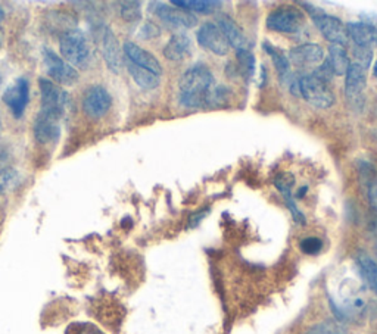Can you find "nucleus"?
<instances>
[{"mask_svg": "<svg viewBox=\"0 0 377 334\" xmlns=\"http://www.w3.org/2000/svg\"><path fill=\"white\" fill-rule=\"evenodd\" d=\"M328 62L333 75H345L351 62L348 58V52L342 45H332L329 47V58Z\"/></svg>", "mask_w": 377, "mask_h": 334, "instance_id": "nucleus-20", "label": "nucleus"}, {"mask_svg": "<svg viewBox=\"0 0 377 334\" xmlns=\"http://www.w3.org/2000/svg\"><path fill=\"white\" fill-rule=\"evenodd\" d=\"M262 47L270 55V58H271V61L274 63V67H275V71H278V74L280 75V79L283 80L284 77L289 74V59L280 52L279 49H275L268 42H264Z\"/></svg>", "mask_w": 377, "mask_h": 334, "instance_id": "nucleus-24", "label": "nucleus"}, {"mask_svg": "<svg viewBox=\"0 0 377 334\" xmlns=\"http://www.w3.org/2000/svg\"><path fill=\"white\" fill-rule=\"evenodd\" d=\"M61 118L46 112H39L34 120V137L40 145L56 143L61 137Z\"/></svg>", "mask_w": 377, "mask_h": 334, "instance_id": "nucleus-12", "label": "nucleus"}, {"mask_svg": "<svg viewBox=\"0 0 377 334\" xmlns=\"http://www.w3.org/2000/svg\"><path fill=\"white\" fill-rule=\"evenodd\" d=\"M305 22L304 12L295 6H280L267 17V29L279 33H298Z\"/></svg>", "mask_w": 377, "mask_h": 334, "instance_id": "nucleus-5", "label": "nucleus"}, {"mask_svg": "<svg viewBox=\"0 0 377 334\" xmlns=\"http://www.w3.org/2000/svg\"><path fill=\"white\" fill-rule=\"evenodd\" d=\"M111 105L112 97L108 90L102 86H93L90 88H87L81 102L84 113L93 120L102 118L104 115H106L108 111L111 109Z\"/></svg>", "mask_w": 377, "mask_h": 334, "instance_id": "nucleus-9", "label": "nucleus"}, {"mask_svg": "<svg viewBox=\"0 0 377 334\" xmlns=\"http://www.w3.org/2000/svg\"><path fill=\"white\" fill-rule=\"evenodd\" d=\"M102 47H104V58L108 68L118 74L121 71L122 67V55H121V49L118 45V38L115 37V34L112 33V30L105 29L104 33V42H102Z\"/></svg>", "mask_w": 377, "mask_h": 334, "instance_id": "nucleus-18", "label": "nucleus"}, {"mask_svg": "<svg viewBox=\"0 0 377 334\" xmlns=\"http://www.w3.org/2000/svg\"><path fill=\"white\" fill-rule=\"evenodd\" d=\"M305 191H307V187H304L303 190H299V191H298V198H303Z\"/></svg>", "mask_w": 377, "mask_h": 334, "instance_id": "nucleus-37", "label": "nucleus"}, {"mask_svg": "<svg viewBox=\"0 0 377 334\" xmlns=\"http://www.w3.org/2000/svg\"><path fill=\"white\" fill-rule=\"evenodd\" d=\"M127 70L130 72V75L133 77V80L137 86H141L142 88L146 90H154L159 86V75L150 72L145 68H141L134 65V63L127 61Z\"/></svg>", "mask_w": 377, "mask_h": 334, "instance_id": "nucleus-21", "label": "nucleus"}, {"mask_svg": "<svg viewBox=\"0 0 377 334\" xmlns=\"http://www.w3.org/2000/svg\"><path fill=\"white\" fill-rule=\"evenodd\" d=\"M61 54L71 67L86 70L90 65L92 49L87 35L79 30L71 29L61 35Z\"/></svg>", "mask_w": 377, "mask_h": 334, "instance_id": "nucleus-2", "label": "nucleus"}, {"mask_svg": "<svg viewBox=\"0 0 377 334\" xmlns=\"http://www.w3.org/2000/svg\"><path fill=\"white\" fill-rule=\"evenodd\" d=\"M40 96H42V112L55 115V117L61 118L64 117L67 111L72 105L71 96L62 88L59 84L54 83L52 80L40 79Z\"/></svg>", "mask_w": 377, "mask_h": 334, "instance_id": "nucleus-4", "label": "nucleus"}, {"mask_svg": "<svg viewBox=\"0 0 377 334\" xmlns=\"http://www.w3.org/2000/svg\"><path fill=\"white\" fill-rule=\"evenodd\" d=\"M289 59L299 68H308L320 63L324 59V52L319 45L305 43L294 47L289 52Z\"/></svg>", "mask_w": 377, "mask_h": 334, "instance_id": "nucleus-15", "label": "nucleus"}, {"mask_svg": "<svg viewBox=\"0 0 377 334\" xmlns=\"http://www.w3.org/2000/svg\"><path fill=\"white\" fill-rule=\"evenodd\" d=\"M191 52V38L186 34H174L164 47V56L170 61L179 62Z\"/></svg>", "mask_w": 377, "mask_h": 334, "instance_id": "nucleus-19", "label": "nucleus"}, {"mask_svg": "<svg viewBox=\"0 0 377 334\" xmlns=\"http://www.w3.org/2000/svg\"><path fill=\"white\" fill-rule=\"evenodd\" d=\"M19 184V174L14 168H0V195L14 190Z\"/></svg>", "mask_w": 377, "mask_h": 334, "instance_id": "nucleus-25", "label": "nucleus"}, {"mask_svg": "<svg viewBox=\"0 0 377 334\" xmlns=\"http://www.w3.org/2000/svg\"><path fill=\"white\" fill-rule=\"evenodd\" d=\"M3 18H5V10H3L2 6H0V22L3 21Z\"/></svg>", "mask_w": 377, "mask_h": 334, "instance_id": "nucleus-36", "label": "nucleus"}, {"mask_svg": "<svg viewBox=\"0 0 377 334\" xmlns=\"http://www.w3.org/2000/svg\"><path fill=\"white\" fill-rule=\"evenodd\" d=\"M43 61L46 71L54 83L62 86H74L80 80V74L74 67H71L64 58L55 54L52 49L43 47Z\"/></svg>", "mask_w": 377, "mask_h": 334, "instance_id": "nucleus-6", "label": "nucleus"}, {"mask_svg": "<svg viewBox=\"0 0 377 334\" xmlns=\"http://www.w3.org/2000/svg\"><path fill=\"white\" fill-rule=\"evenodd\" d=\"M358 265L362 276L366 277L370 287L377 293V264L370 258L367 253L358 255Z\"/></svg>", "mask_w": 377, "mask_h": 334, "instance_id": "nucleus-23", "label": "nucleus"}, {"mask_svg": "<svg viewBox=\"0 0 377 334\" xmlns=\"http://www.w3.org/2000/svg\"><path fill=\"white\" fill-rule=\"evenodd\" d=\"M373 75H374V79H376V81H377V62H376V65H374V68H373Z\"/></svg>", "mask_w": 377, "mask_h": 334, "instance_id": "nucleus-38", "label": "nucleus"}, {"mask_svg": "<svg viewBox=\"0 0 377 334\" xmlns=\"http://www.w3.org/2000/svg\"><path fill=\"white\" fill-rule=\"evenodd\" d=\"M0 134H2V120H0Z\"/></svg>", "mask_w": 377, "mask_h": 334, "instance_id": "nucleus-40", "label": "nucleus"}, {"mask_svg": "<svg viewBox=\"0 0 377 334\" xmlns=\"http://www.w3.org/2000/svg\"><path fill=\"white\" fill-rule=\"evenodd\" d=\"M150 10H152L158 18H161L162 21L175 29H193L198 24V19L193 14L180 8H173L157 2L150 3Z\"/></svg>", "mask_w": 377, "mask_h": 334, "instance_id": "nucleus-11", "label": "nucleus"}, {"mask_svg": "<svg viewBox=\"0 0 377 334\" xmlns=\"http://www.w3.org/2000/svg\"><path fill=\"white\" fill-rule=\"evenodd\" d=\"M196 38L200 46L209 50V52H212L214 55L224 56L229 54L230 45L227 40H225V37L218 29L217 24H212V22L204 24L202 27L199 29Z\"/></svg>", "mask_w": 377, "mask_h": 334, "instance_id": "nucleus-10", "label": "nucleus"}, {"mask_svg": "<svg viewBox=\"0 0 377 334\" xmlns=\"http://www.w3.org/2000/svg\"><path fill=\"white\" fill-rule=\"evenodd\" d=\"M299 86V95L303 96L310 105L320 108V109H328L333 106L335 104V95L330 90L329 84L320 80L319 77L314 74L303 75L298 79Z\"/></svg>", "mask_w": 377, "mask_h": 334, "instance_id": "nucleus-3", "label": "nucleus"}, {"mask_svg": "<svg viewBox=\"0 0 377 334\" xmlns=\"http://www.w3.org/2000/svg\"><path fill=\"white\" fill-rule=\"evenodd\" d=\"M367 70L362 68L360 63H351L345 74V93L351 102H358L362 96L367 84Z\"/></svg>", "mask_w": 377, "mask_h": 334, "instance_id": "nucleus-14", "label": "nucleus"}, {"mask_svg": "<svg viewBox=\"0 0 377 334\" xmlns=\"http://www.w3.org/2000/svg\"><path fill=\"white\" fill-rule=\"evenodd\" d=\"M299 248L307 255H317L323 249V241L319 237H307L299 243Z\"/></svg>", "mask_w": 377, "mask_h": 334, "instance_id": "nucleus-30", "label": "nucleus"}, {"mask_svg": "<svg viewBox=\"0 0 377 334\" xmlns=\"http://www.w3.org/2000/svg\"><path fill=\"white\" fill-rule=\"evenodd\" d=\"M3 104L15 118H21L30 102V84L25 77H19L3 92Z\"/></svg>", "mask_w": 377, "mask_h": 334, "instance_id": "nucleus-7", "label": "nucleus"}, {"mask_svg": "<svg viewBox=\"0 0 377 334\" xmlns=\"http://www.w3.org/2000/svg\"><path fill=\"white\" fill-rule=\"evenodd\" d=\"M121 17L124 21L127 22H134L139 21L142 18V9H141V2H120L118 3Z\"/></svg>", "mask_w": 377, "mask_h": 334, "instance_id": "nucleus-28", "label": "nucleus"}, {"mask_svg": "<svg viewBox=\"0 0 377 334\" xmlns=\"http://www.w3.org/2000/svg\"><path fill=\"white\" fill-rule=\"evenodd\" d=\"M369 189V202L371 205V208L377 211V183L371 184Z\"/></svg>", "mask_w": 377, "mask_h": 334, "instance_id": "nucleus-35", "label": "nucleus"}, {"mask_svg": "<svg viewBox=\"0 0 377 334\" xmlns=\"http://www.w3.org/2000/svg\"><path fill=\"white\" fill-rule=\"evenodd\" d=\"M217 25L218 29L221 30V33L224 34L225 40L229 42V45L232 47H234L236 50H246L248 49V40L245 37L243 30L239 27L237 22L225 14H220L217 18Z\"/></svg>", "mask_w": 377, "mask_h": 334, "instance_id": "nucleus-16", "label": "nucleus"}, {"mask_svg": "<svg viewBox=\"0 0 377 334\" xmlns=\"http://www.w3.org/2000/svg\"><path fill=\"white\" fill-rule=\"evenodd\" d=\"M314 19V24L321 33V35L329 40L333 45H345L348 43V31L346 25L336 17L324 14L321 9H319L316 14L311 15Z\"/></svg>", "mask_w": 377, "mask_h": 334, "instance_id": "nucleus-8", "label": "nucleus"}, {"mask_svg": "<svg viewBox=\"0 0 377 334\" xmlns=\"http://www.w3.org/2000/svg\"><path fill=\"white\" fill-rule=\"evenodd\" d=\"M72 334H104V333L92 324H83V326H79V328Z\"/></svg>", "mask_w": 377, "mask_h": 334, "instance_id": "nucleus-33", "label": "nucleus"}, {"mask_svg": "<svg viewBox=\"0 0 377 334\" xmlns=\"http://www.w3.org/2000/svg\"><path fill=\"white\" fill-rule=\"evenodd\" d=\"M3 158H5V157H3V152H2V149H0V162H2Z\"/></svg>", "mask_w": 377, "mask_h": 334, "instance_id": "nucleus-39", "label": "nucleus"}, {"mask_svg": "<svg viewBox=\"0 0 377 334\" xmlns=\"http://www.w3.org/2000/svg\"><path fill=\"white\" fill-rule=\"evenodd\" d=\"M353 54L357 59V63H360V65L362 68H369L370 67V63H371V58H373V50L371 49H367V47H358L355 46L354 50H353Z\"/></svg>", "mask_w": 377, "mask_h": 334, "instance_id": "nucleus-32", "label": "nucleus"}, {"mask_svg": "<svg viewBox=\"0 0 377 334\" xmlns=\"http://www.w3.org/2000/svg\"><path fill=\"white\" fill-rule=\"evenodd\" d=\"M358 166H360V178H361V183L364 186L370 187L371 184L377 183L376 182V170H374V166L371 164L361 161Z\"/></svg>", "mask_w": 377, "mask_h": 334, "instance_id": "nucleus-29", "label": "nucleus"}, {"mask_svg": "<svg viewBox=\"0 0 377 334\" xmlns=\"http://www.w3.org/2000/svg\"><path fill=\"white\" fill-rule=\"evenodd\" d=\"M237 62L241 72L250 79L255 74V56L249 52V50H237Z\"/></svg>", "mask_w": 377, "mask_h": 334, "instance_id": "nucleus-26", "label": "nucleus"}, {"mask_svg": "<svg viewBox=\"0 0 377 334\" xmlns=\"http://www.w3.org/2000/svg\"><path fill=\"white\" fill-rule=\"evenodd\" d=\"M307 334H346L345 328L336 323V321L333 319H328V321H323V323L320 324H316L312 326Z\"/></svg>", "mask_w": 377, "mask_h": 334, "instance_id": "nucleus-27", "label": "nucleus"}, {"mask_svg": "<svg viewBox=\"0 0 377 334\" xmlns=\"http://www.w3.org/2000/svg\"><path fill=\"white\" fill-rule=\"evenodd\" d=\"M173 6H179L180 9H184L187 12H198V14H212L216 12L220 6L221 2H214V0H173L171 2Z\"/></svg>", "mask_w": 377, "mask_h": 334, "instance_id": "nucleus-22", "label": "nucleus"}, {"mask_svg": "<svg viewBox=\"0 0 377 334\" xmlns=\"http://www.w3.org/2000/svg\"><path fill=\"white\" fill-rule=\"evenodd\" d=\"M122 50H124V55H125V58H127V61L134 63V65L145 68V70L154 72L157 75L162 74V67H161L159 61L152 54L147 52V50L142 49L141 46H137L133 42H125Z\"/></svg>", "mask_w": 377, "mask_h": 334, "instance_id": "nucleus-13", "label": "nucleus"}, {"mask_svg": "<svg viewBox=\"0 0 377 334\" xmlns=\"http://www.w3.org/2000/svg\"><path fill=\"white\" fill-rule=\"evenodd\" d=\"M180 102L187 108H205L221 99V92L214 88V75L205 65H193L180 79Z\"/></svg>", "mask_w": 377, "mask_h": 334, "instance_id": "nucleus-1", "label": "nucleus"}, {"mask_svg": "<svg viewBox=\"0 0 377 334\" xmlns=\"http://www.w3.org/2000/svg\"><path fill=\"white\" fill-rule=\"evenodd\" d=\"M348 37L358 47L371 49L377 46V29L366 22H349L346 24Z\"/></svg>", "mask_w": 377, "mask_h": 334, "instance_id": "nucleus-17", "label": "nucleus"}, {"mask_svg": "<svg viewBox=\"0 0 377 334\" xmlns=\"http://www.w3.org/2000/svg\"><path fill=\"white\" fill-rule=\"evenodd\" d=\"M376 255H377V236H376Z\"/></svg>", "mask_w": 377, "mask_h": 334, "instance_id": "nucleus-41", "label": "nucleus"}, {"mask_svg": "<svg viewBox=\"0 0 377 334\" xmlns=\"http://www.w3.org/2000/svg\"><path fill=\"white\" fill-rule=\"evenodd\" d=\"M142 31H143L142 35H143L145 38H150V37H157V35H159L158 27H157L155 24H152V22H147V24L145 25V27H143Z\"/></svg>", "mask_w": 377, "mask_h": 334, "instance_id": "nucleus-34", "label": "nucleus"}, {"mask_svg": "<svg viewBox=\"0 0 377 334\" xmlns=\"http://www.w3.org/2000/svg\"><path fill=\"white\" fill-rule=\"evenodd\" d=\"M282 195L284 198V202H286V207L287 209L292 212V216H294V220L298 223V224H305V216L304 214L300 212L298 208H296V205L292 199V195H291V190H286V191H282Z\"/></svg>", "mask_w": 377, "mask_h": 334, "instance_id": "nucleus-31", "label": "nucleus"}]
</instances>
